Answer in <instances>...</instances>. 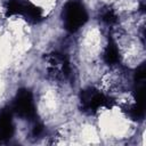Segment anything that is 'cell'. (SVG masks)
<instances>
[{
	"instance_id": "obj_10",
	"label": "cell",
	"mask_w": 146,
	"mask_h": 146,
	"mask_svg": "<svg viewBox=\"0 0 146 146\" xmlns=\"http://www.w3.org/2000/svg\"><path fill=\"white\" fill-rule=\"evenodd\" d=\"M43 132V125L41 123H36L33 128V135L34 136H40Z\"/></svg>"
},
{
	"instance_id": "obj_4",
	"label": "cell",
	"mask_w": 146,
	"mask_h": 146,
	"mask_svg": "<svg viewBox=\"0 0 146 146\" xmlns=\"http://www.w3.org/2000/svg\"><path fill=\"white\" fill-rule=\"evenodd\" d=\"M11 116V111H9L8 108H3L0 112V143L9 140L14 135Z\"/></svg>"
},
{
	"instance_id": "obj_9",
	"label": "cell",
	"mask_w": 146,
	"mask_h": 146,
	"mask_svg": "<svg viewBox=\"0 0 146 146\" xmlns=\"http://www.w3.org/2000/svg\"><path fill=\"white\" fill-rule=\"evenodd\" d=\"M145 78H146V64L143 63L136 70V73H135V82H143V81H145Z\"/></svg>"
},
{
	"instance_id": "obj_6",
	"label": "cell",
	"mask_w": 146,
	"mask_h": 146,
	"mask_svg": "<svg viewBox=\"0 0 146 146\" xmlns=\"http://www.w3.org/2000/svg\"><path fill=\"white\" fill-rule=\"evenodd\" d=\"M24 17H26V19L33 22V23H38L42 19V10L36 7L35 5L26 1L25 2V6H24V10H23V14H22Z\"/></svg>"
},
{
	"instance_id": "obj_2",
	"label": "cell",
	"mask_w": 146,
	"mask_h": 146,
	"mask_svg": "<svg viewBox=\"0 0 146 146\" xmlns=\"http://www.w3.org/2000/svg\"><path fill=\"white\" fill-rule=\"evenodd\" d=\"M13 111L25 120H33L36 115L33 95L29 89H19L13 104Z\"/></svg>"
},
{
	"instance_id": "obj_3",
	"label": "cell",
	"mask_w": 146,
	"mask_h": 146,
	"mask_svg": "<svg viewBox=\"0 0 146 146\" xmlns=\"http://www.w3.org/2000/svg\"><path fill=\"white\" fill-rule=\"evenodd\" d=\"M81 106L82 110L89 114L96 113L104 106H111V100L104 94L94 88H88L81 91Z\"/></svg>"
},
{
	"instance_id": "obj_5",
	"label": "cell",
	"mask_w": 146,
	"mask_h": 146,
	"mask_svg": "<svg viewBox=\"0 0 146 146\" xmlns=\"http://www.w3.org/2000/svg\"><path fill=\"white\" fill-rule=\"evenodd\" d=\"M119 58H120V56H119L117 46H116L115 41L112 38H110L107 47H106L105 52H104V60L106 62V64L113 65V64H116L119 62Z\"/></svg>"
},
{
	"instance_id": "obj_7",
	"label": "cell",
	"mask_w": 146,
	"mask_h": 146,
	"mask_svg": "<svg viewBox=\"0 0 146 146\" xmlns=\"http://www.w3.org/2000/svg\"><path fill=\"white\" fill-rule=\"evenodd\" d=\"M144 108H145V107L135 104V105L130 108L129 114H130V116H131L133 120H141V119L144 117V112H145Z\"/></svg>"
},
{
	"instance_id": "obj_1",
	"label": "cell",
	"mask_w": 146,
	"mask_h": 146,
	"mask_svg": "<svg viewBox=\"0 0 146 146\" xmlns=\"http://www.w3.org/2000/svg\"><path fill=\"white\" fill-rule=\"evenodd\" d=\"M63 21L68 32H75L88 21L87 10L80 1L71 0L63 8Z\"/></svg>"
},
{
	"instance_id": "obj_8",
	"label": "cell",
	"mask_w": 146,
	"mask_h": 146,
	"mask_svg": "<svg viewBox=\"0 0 146 146\" xmlns=\"http://www.w3.org/2000/svg\"><path fill=\"white\" fill-rule=\"evenodd\" d=\"M102 19L106 23V24H113L116 22L117 17L115 15V13L112 9H105L102 14Z\"/></svg>"
}]
</instances>
